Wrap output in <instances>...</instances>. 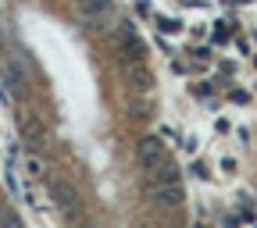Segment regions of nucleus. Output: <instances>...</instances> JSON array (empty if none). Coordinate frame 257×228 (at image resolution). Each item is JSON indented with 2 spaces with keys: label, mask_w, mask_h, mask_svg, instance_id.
<instances>
[{
  "label": "nucleus",
  "mask_w": 257,
  "mask_h": 228,
  "mask_svg": "<svg viewBox=\"0 0 257 228\" xmlns=\"http://www.w3.org/2000/svg\"><path fill=\"white\" fill-rule=\"evenodd\" d=\"M147 196H150L157 207H179V203H182V185H179V182L147 178Z\"/></svg>",
  "instance_id": "obj_1"
},
{
  "label": "nucleus",
  "mask_w": 257,
  "mask_h": 228,
  "mask_svg": "<svg viewBox=\"0 0 257 228\" xmlns=\"http://www.w3.org/2000/svg\"><path fill=\"white\" fill-rule=\"evenodd\" d=\"M118 47H121V57H125V64H143V57H147V47L140 43L136 29L128 25V22L118 29Z\"/></svg>",
  "instance_id": "obj_2"
},
{
  "label": "nucleus",
  "mask_w": 257,
  "mask_h": 228,
  "mask_svg": "<svg viewBox=\"0 0 257 228\" xmlns=\"http://www.w3.org/2000/svg\"><path fill=\"white\" fill-rule=\"evenodd\" d=\"M111 0H79V18L89 25V29H100L111 22Z\"/></svg>",
  "instance_id": "obj_3"
},
{
  "label": "nucleus",
  "mask_w": 257,
  "mask_h": 228,
  "mask_svg": "<svg viewBox=\"0 0 257 228\" xmlns=\"http://www.w3.org/2000/svg\"><path fill=\"white\" fill-rule=\"evenodd\" d=\"M136 157H140V164H143L147 171H157L161 164H168V153H165V143H161V139H154V136H147V139L140 143Z\"/></svg>",
  "instance_id": "obj_4"
},
{
  "label": "nucleus",
  "mask_w": 257,
  "mask_h": 228,
  "mask_svg": "<svg viewBox=\"0 0 257 228\" xmlns=\"http://www.w3.org/2000/svg\"><path fill=\"white\" fill-rule=\"evenodd\" d=\"M50 196H54V203H57L64 214H72V210H75V200H79V196H75V189H72L68 182H61V178L50 182Z\"/></svg>",
  "instance_id": "obj_5"
},
{
  "label": "nucleus",
  "mask_w": 257,
  "mask_h": 228,
  "mask_svg": "<svg viewBox=\"0 0 257 228\" xmlns=\"http://www.w3.org/2000/svg\"><path fill=\"white\" fill-rule=\"evenodd\" d=\"M128 79L136 82V89H150V72L143 64H128Z\"/></svg>",
  "instance_id": "obj_6"
},
{
  "label": "nucleus",
  "mask_w": 257,
  "mask_h": 228,
  "mask_svg": "<svg viewBox=\"0 0 257 228\" xmlns=\"http://www.w3.org/2000/svg\"><path fill=\"white\" fill-rule=\"evenodd\" d=\"M22 136H25L29 143H40V139H43V128H40V121H36V118H25V121H22Z\"/></svg>",
  "instance_id": "obj_7"
},
{
  "label": "nucleus",
  "mask_w": 257,
  "mask_h": 228,
  "mask_svg": "<svg viewBox=\"0 0 257 228\" xmlns=\"http://www.w3.org/2000/svg\"><path fill=\"white\" fill-rule=\"evenodd\" d=\"M25 175L29 178H43V160L40 157H25Z\"/></svg>",
  "instance_id": "obj_8"
}]
</instances>
